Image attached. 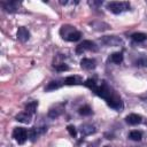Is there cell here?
<instances>
[{"label": "cell", "instance_id": "cell-1", "mask_svg": "<svg viewBox=\"0 0 147 147\" xmlns=\"http://www.w3.org/2000/svg\"><path fill=\"white\" fill-rule=\"evenodd\" d=\"M84 85L88 87L92 92H94L98 96L102 98L110 108L117 111H121L123 109L124 103L122 101V98L116 93V91L111 86L107 84V82L99 80L96 78H88L85 80Z\"/></svg>", "mask_w": 147, "mask_h": 147}, {"label": "cell", "instance_id": "cell-2", "mask_svg": "<svg viewBox=\"0 0 147 147\" xmlns=\"http://www.w3.org/2000/svg\"><path fill=\"white\" fill-rule=\"evenodd\" d=\"M107 8L114 14H121L130 9V3L127 1H111L107 3Z\"/></svg>", "mask_w": 147, "mask_h": 147}, {"label": "cell", "instance_id": "cell-3", "mask_svg": "<svg viewBox=\"0 0 147 147\" xmlns=\"http://www.w3.org/2000/svg\"><path fill=\"white\" fill-rule=\"evenodd\" d=\"M86 51H93V52H96L98 51V47L95 45V42L91 41V40H84L83 42H80L77 47H76V53L77 54H82Z\"/></svg>", "mask_w": 147, "mask_h": 147}, {"label": "cell", "instance_id": "cell-4", "mask_svg": "<svg viewBox=\"0 0 147 147\" xmlns=\"http://www.w3.org/2000/svg\"><path fill=\"white\" fill-rule=\"evenodd\" d=\"M13 138L18 142V144H24L26 141L28 137V131L24 127H15L13 131Z\"/></svg>", "mask_w": 147, "mask_h": 147}, {"label": "cell", "instance_id": "cell-5", "mask_svg": "<svg viewBox=\"0 0 147 147\" xmlns=\"http://www.w3.org/2000/svg\"><path fill=\"white\" fill-rule=\"evenodd\" d=\"M100 41L106 46H119L123 44V40L116 36H105L100 39Z\"/></svg>", "mask_w": 147, "mask_h": 147}, {"label": "cell", "instance_id": "cell-6", "mask_svg": "<svg viewBox=\"0 0 147 147\" xmlns=\"http://www.w3.org/2000/svg\"><path fill=\"white\" fill-rule=\"evenodd\" d=\"M46 131H47V127H45V126H42V127H32L28 131V137L31 141H34L39 136H41Z\"/></svg>", "mask_w": 147, "mask_h": 147}, {"label": "cell", "instance_id": "cell-7", "mask_svg": "<svg viewBox=\"0 0 147 147\" xmlns=\"http://www.w3.org/2000/svg\"><path fill=\"white\" fill-rule=\"evenodd\" d=\"M80 67L83 69H85V70H92V69H94L96 67V62H95L94 59H87V57H85V59H83L80 61Z\"/></svg>", "mask_w": 147, "mask_h": 147}, {"label": "cell", "instance_id": "cell-8", "mask_svg": "<svg viewBox=\"0 0 147 147\" xmlns=\"http://www.w3.org/2000/svg\"><path fill=\"white\" fill-rule=\"evenodd\" d=\"M29 38H30V32H29V30L25 29L24 26H20L18 30H17V39L24 42V41L29 40Z\"/></svg>", "mask_w": 147, "mask_h": 147}, {"label": "cell", "instance_id": "cell-9", "mask_svg": "<svg viewBox=\"0 0 147 147\" xmlns=\"http://www.w3.org/2000/svg\"><path fill=\"white\" fill-rule=\"evenodd\" d=\"M65 85H78V84H83V79L80 76L77 75H72V76H68L64 80Z\"/></svg>", "mask_w": 147, "mask_h": 147}, {"label": "cell", "instance_id": "cell-10", "mask_svg": "<svg viewBox=\"0 0 147 147\" xmlns=\"http://www.w3.org/2000/svg\"><path fill=\"white\" fill-rule=\"evenodd\" d=\"M125 121L130 125H137V124L141 123V116L138 114H130L125 117Z\"/></svg>", "mask_w": 147, "mask_h": 147}, {"label": "cell", "instance_id": "cell-11", "mask_svg": "<svg viewBox=\"0 0 147 147\" xmlns=\"http://www.w3.org/2000/svg\"><path fill=\"white\" fill-rule=\"evenodd\" d=\"M20 5H21V3L17 2V1H8V2H3V3H2V7H3V9H5L6 11L11 13V11H15L16 9H18Z\"/></svg>", "mask_w": 147, "mask_h": 147}, {"label": "cell", "instance_id": "cell-12", "mask_svg": "<svg viewBox=\"0 0 147 147\" xmlns=\"http://www.w3.org/2000/svg\"><path fill=\"white\" fill-rule=\"evenodd\" d=\"M62 113H63V106H62V105H57V106H55L54 108H51V109H49V111H48V117H51V118H56V117H59Z\"/></svg>", "mask_w": 147, "mask_h": 147}, {"label": "cell", "instance_id": "cell-13", "mask_svg": "<svg viewBox=\"0 0 147 147\" xmlns=\"http://www.w3.org/2000/svg\"><path fill=\"white\" fill-rule=\"evenodd\" d=\"M95 131H96V129L92 124H84L80 126V132L83 136H90L92 133H95Z\"/></svg>", "mask_w": 147, "mask_h": 147}, {"label": "cell", "instance_id": "cell-14", "mask_svg": "<svg viewBox=\"0 0 147 147\" xmlns=\"http://www.w3.org/2000/svg\"><path fill=\"white\" fill-rule=\"evenodd\" d=\"M109 61L115 63V64H119L123 62V54L119 53V52H116V53H113L110 56H109Z\"/></svg>", "mask_w": 147, "mask_h": 147}, {"label": "cell", "instance_id": "cell-15", "mask_svg": "<svg viewBox=\"0 0 147 147\" xmlns=\"http://www.w3.org/2000/svg\"><path fill=\"white\" fill-rule=\"evenodd\" d=\"M37 107H38V101H31V102H29V103L25 106V113L32 115V114L36 113Z\"/></svg>", "mask_w": 147, "mask_h": 147}, {"label": "cell", "instance_id": "cell-16", "mask_svg": "<svg viewBox=\"0 0 147 147\" xmlns=\"http://www.w3.org/2000/svg\"><path fill=\"white\" fill-rule=\"evenodd\" d=\"M132 40L136 41V42H142L145 40H147V34L146 33H142V32H136L131 36Z\"/></svg>", "mask_w": 147, "mask_h": 147}, {"label": "cell", "instance_id": "cell-17", "mask_svg": "<svg viewBox=\"0 0 147 147\" xmlns=\"http://www.w3.org/2000/svg\"><path fill=\"white\" fill-rule=\"evenodd\" d=\"M82 38V33L79 32V31H77V30H74L71 33H69L67 37H65V39L68 40V41H77V40H79Z\"/></svg>", "mask_w": 147, "mask_h": 147}, {"label": "cell", "instance_id": "cell-18", "mask_svg": "<svg viewBox=\"0 0 147 147\" xmlns=\"http://www.w3.org/2000/svg\"><path fill=\"white\" fill-rule=\"evenodd\" d=\"M15 119L16 121H18V122H22V123H29L30 122V119H31V115L30 114H28V113H20L16 117H15Z\"/></svg>", "mask_w": 147, "mask_h": 147}, {"label": "cell", "instance_id": "cell-19", "mask_svg": "<svg viewBox=\"0 0 147 147\" xmlns=\"http://www.w3.org/2000/svg\"><path fill=\"white\" fill-rule=\"evenodd\" d=\"M129 138H130L131 140L139 141V140H141V138H142V133H141L140 131H138V130H133V131H131V132L129 133Z\"/></svg>", "mask_w": 147, "mask_h": 147}, {"label": "cell", "instance_id": "cell-20", "mask_svg": "<svg viewBox=\"0 0 147 147\" xmlns=\"http://www.w3.org/2000/svg\"><path fill=\"white\" fill-rule=\"evenodd\" d=\"M62 85V83H60V80H53L51 83H48V85L46 86V91H53V90H56L59 88L60 86Z\"/></svg>", "mask_w": 147, "mask_h": 147}, {"label": "cell", "instance_id": "cell-21", "mask_svg": "<svg viewBox=\"0 0 147 147\" xmlns=\"http://www.w3.org/2000/svg\"><path fill=\"white\" fill-rule=\"evenodd\" d=\"M78 113H79L80 115H83V116H88V115H91V114H92V109H91V107H90V106L85 105V106H83V107H80V108H79Z\"/></svg>", "mask_w": 147, "mask_h": 147}, {"label": "cell", "instance_id": "cell-22", "mask_svg": "<svg viewBox=\"0 0 147 147\" xmlns=\"http://www.w3.org/2000/svg\"><path fill=\"white\" fill-rule=\"evenodd\" d=\"M55 67V70L56 71H65V70H69V67L64 63H61V64H56L54 65Z\"/></svg>", "mask_w": 147, "mask_h": 147}, {"label": "cell", "instance_id": "cell-23", "mask_svg": "<svg viewBox=\"0 0 147 147\" xmlns=\"http://www.w3.org/2000/svg\"><path fill=\"white\" fill-rule=\"evenodd\" d=\"M67 130H68V132L70 133L71 137H76L77 131H76V127H75L74 125H68V126H67Z\"/></svg>", "mask_w": 147, "mask_h": 147}, {"label": "cell", "instance_id": "cell-24", "mask_svg": "<svg viewBox=\"0 0 147 147\" xmlns=\"http://www.w3.org/2000/svg\"><path fill=\"white\" fill-rule=\"evenodd\" d=\"M136 63H137V65H144V67H147V59H146V57H142V59L138 60Z\"/></svg>", "mask_w": 147, "mask_h": 147}, {"label": "cell", "instance_id": "cell-25", "mask_svg": "<svg viewBox=\"0 0 147 147\" xmlns=\"http://www.w3.org/2000/svg\"><path fill=\"white\" fill-rule=\"evenodd\" d=\"M101 3H102L101 1H88V5L92 6V7H94V6H99V5H101Z\"/></svg>", "mask_w": 147, "mask_h": 147}, {"label": "cell", "instance_id": "cell-26", "mask_svg": "<svg viewBox=\"0 0 147 147\" xmlns=\"http://www.w3.org/2000/svg\"><path fill=\"white\" fill-rule=\"evenodd\" d=\"M103 147H110V146H103Z\"/></svg>", "mask_w": 147, "mask_h": 147}]
</instances>
